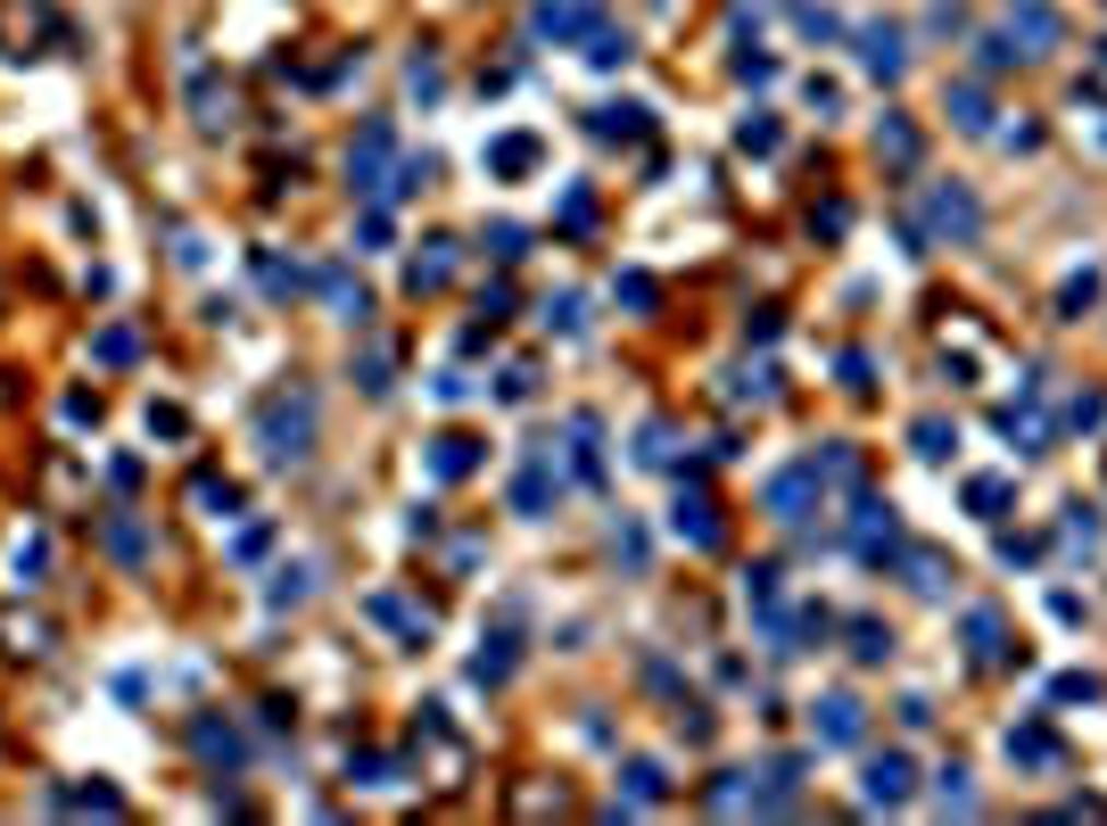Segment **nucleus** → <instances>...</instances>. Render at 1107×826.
I'll return each instance as SVG.
<instances>
[{"mask_svg": "<svg viewBox=\"0 0 1107 826\" xmlns=\"http://www.w3.org/2000/svg\"><path fill=\"white\" fill-rule=\"evenodd\" d=\"M257 438L273 463H298L306 447H315V397H273V405L257 413Z\"/></svg>", "mask_w": 1107, "mask_h": 826, "instance_id": "1", "label": "nucleus"}, {"mask_svg": "<svg viewBox=\"0 0 1107 826\" xmlns=\"http://www.w3.org/2000/svg\"><path fill=\"white\" fill-rule=\"evenodd\" d=\"M926 232H934V240H976V232H984V206H976V190H958V182H934V190H926Z\"/></svg>", "mask_w": 1107, "mask_h": 826, "instance_id": "2", "label": "nucleus"}, {"mask_svg": "<svg viewBox=\"0 0 1107 826\" xmlns=\"http://www.w3.org/2000/svg\"><path fill=\"white\" fill-rule=\"evenodd\" d=\"M860 67H868V75H884V83H902V75H909V42H902V25L868 17V25H860Z\"/></svg>", "mask_w": 1107, "mask_h": 826, "instance_id": "3", "label": "nucleus"}, {"mask_svg": "<svg viewBox=\"0 0 1107 826\" xmlns=\"http://www.w3.org/2000/svg\"><path fill=\"white\" fill-rule=\"evenodd\" d=\"M1058 34H1067V17H1058L1050 0H1009V42H1025V58L1058 50Z\"/></svg>", "mask_w": 1107, "mask_h": 826, "instance_id": "4", "label": "nucleus"}, {"mask_svg": "<svg viewBox=\"0 0 1107 826\" xmlns=\"http://www.w3.org/2000/svg\"><path fill=\"white\" fill-rule=\"evenodd\" d=\"M860 802H868V810H902V802H909V760H902V752H876V760H868Z\"/></svg>", "mask_w": 1107, "mask_h": 826, "instance_id": "5", "label": "nucleus"}, {"mask_svg": "<svg viewBox=\"0 0 1107 826\" xmlns=\"http://www.w3.org/2000/svg\"><path fill=\"white\" fill-rule=\"evenodd\" d=\"M389 150H397V132L373 116V125H364V141L348 150V182H356V190H373V199H380V166H389Z\"/></svg>", "mask_w": 1107, "mask_h": 826, "instance_id": "6", "label": "nucleus"}, {"mask_svg": "<svg viewBox=\"0 0 1107 826\" xmlns=\"http://www.w3.org/2000/svg\"><path fill=\"white\" fill-rule=\"evenodd\" d=\"M529 25H538L545 42H570V34H596L603 9H596V0H538V17H529Z\"/></svg>", "mask_w": 1107, "mask_h": 826, "instance_id": "7", "label": "nucleus"}, {"mask_svg": "<svg viewBox=\"0 0 1107 826\" xmlns=\"http://www.w3.org/2000/svg\"><path fill=\"white\" fill-rule=\"evenodd\" d=\"M810 505H819V463H793V471L769 480V512H777V521H802Z\"/></svg>", "mask_w": 1107, "mask_h": 826, "instance_id": "8", "label": "nucleus"}, {"mask_svg": "<svg viewBox=\"0 0 1107 826\" xmlns=\"http://www.w3.org/2000/svg\"><path fill=\"white\" fill-rule=\"evenodd\" d=\"M851 545H860V563H884V554L902 545V521H893V505H860V521H851Z\"/></svg>", "mask_w": 1107, "mask_h": 826, "instance_id": "9", "label": "nucleus"}, {"mask_svg": "<svg viewBox=\"0 0 1107 826\" xmlns=\"http://www.w3.org/2000/svg\"><path fill=\"white\" fill-rule=\"evenodd\" d=\"M967 645H976V661L984 670H1000V661H1016V645H1009V620L984 603V612H967Z\"/></svg>", "mask_w": 1107, "mask_h": 826, "instance_id": "10", "label": "nucleus"}, {"mask_svg": "<svg viewBox=\"0 0 1107 826\" xmlns=\"http://www.w3.org/2000/svg\"><path fill=\"white\" fill-rule=\"evenodd\" d=\"M810 735H819V744H860V703H851V695H826L819 711H810Z\"/></svg>", "mask_w": 1107, "mask_h": 826, "instance_id": "11", "label": "nucleus"}, {"mask_svg": "<svg viewBox=\"0 0 1107 826\" xmlns=\"http://www.w3.org/2000/svg\"><path fill=\"white\" fill-rule=\"evenodd\" d=\"M1009 760H1025V769H1058V760H1067V744H1058L1041 719H1025V728H1009Z\"/></svg>", "mask_w": 1107, "mask_h": 826, "instance_id": "12", "label": "nucleus"}, {"mask_svg": "<svg viewBox=\"0 0 1107 826\" xmlns=\"http://www.w3.org/2000/svg\"><path fill=\"white\" fill-rule=\"evenodd\" d=\"M405 282H413V298L422 290H447L455 282V240H422V257L405 264Z\"/></svg>", "mask_w": 1107, "mask_h": 826, "instance_id": "13", "label": "nucleus"}, {"mask_svg": "<svg viewBox=\"0 0 1107 826\" xmlns=\"http://www.w3.org/2000/svg\"><path fill=\"white\" fill-rule=\"evenodd\" d=\"M563 488V471H554V455H529V471H521V488H513V505L521 512H545V496Z\"/></svg>", "mask_w": 1107, "mask_h": 826, "instance_id": "14", "label": "nucleus"}, {"mask_svg": "<svg viewBox=\"0 0 1107 826\" xmlns=\"http://www.w3.org/2000/svg\"><path fill=\"white\" fill-rule=\"evenodd\" d=\"M678 538H686V545H719V512H711V496H678Z\"/></svg>", "mask_w": 1107, "mask_h": 826, "instance_id": "15", "label": "nucleus"}, {"mask_svg": "<svg viewBox=\"0 0 1107 826\" xmlns=\"http://www.w3.org/2000/svg\"><path fill=\"white\" fill-rule=\"evenodd\" d=\"M322 298H331V315H339V322H364V315H373V298H364V290L348 282L339 264H331V273H322Z\"/></svg>", "mask_w": 1107, "mask_h": 826, "instance_id": "16", "label": "nucleus"}, {"mask_svg": "<svg viewBox=\"0 0 1107 826\" xmlns=\"http://www.w3.org/2000/svg\"><path fill=\"white\" fill-rule=\"evenodd\" d=\"M951 125L958 132H992V99H984L976 83H951Z\"/></svg>", "mask_w": 1107, "mask_h": 826, "instance_id": "17", "label": "nucleus"}, {"mask_svg": "<svg viewBox=\"0 0 1107 826\" xmlns=\"http://www.w3.org/2000/svg\"><path fill=\"white\" fill-rule=\"evenodd\" d=\"M596 141H645V108L620 99V108H596Z\"/></svg>", "mask_w": 1107, "mask_h": 826, "instance_id": "18", "label": "nucleus"}, {"mask_svg": "<svg viewBox=\"0 0 1107 826\" xmlns=\"http://www.w3.org/2000/svg\"><path fill=\"white\" fill-rule=\"evenodd\" d=\"M876 150L893 157V166H918V125H902V116H884V125H876Z\"/></svg>", "mask_w": 1107, "mask_h": 826, "instance_id": "19", "label": "nucleus"}, {"mask_svg": "<svg viewBox=\"0 0 1107 826\" xmlns=\"http://www.w3.org/2000/svg\"><path fill=\"white\" fill-rule=\"evenodd\" d=\"M488 166L496 174H529V166H538V141H529V132H505V141L488 150Z\"/></svg>", "mask_w": 1107, "mask_h": 826, "instance_id": "20", "label": "nucleus"}, {"mask_svg": "<svg viewBox=\"0 0 1107 826\" xmlns=\"http://www.w3.org/2000/svg\"><path fill=\"white\" fill-rule=\"evenodd\" d=\"M471 463H480V455H471V438H455V430H447V438H438V447H431V471H438V480H463Z\"/></svg>", "mask_w": 1107, "mask_h": 826, "instance_id": "21", "label": "nucleus"}, {"mask_svg": "<svg viewBox=\"0 0 1107 826\" xmlns=\"http://www.w3.org/2000/svg\"><path fill=\"white\" fill-rule=\"evenodd\" d=\"M1009 480H967V512H984V521H1000V512H1009Z\"/></svg>", "mask_w": 1107, "mask_h": 826, "instance_id": "22", "label": "nucleus"}, {"mask_svg": "<svg viewBox=\"0 0 1107 826\" xmlns=\"http://www.w3.org/2000/svg\"><path fill=\"white\" fill-rule=\"evenodd\" d=\"M851 653H860V661H884V653H893V628H884V620H851Z\"/></svg>", "mask_w": 1107, "mask_h": 826, "instance_id": "23", "label": "nucleus"}, {"mask_svg": "<svg viewBox=\"0 0 1107 826\" xmlns=\"http://www.w3.org/2000/svg\"><path fill=\"white\" fill-rule=\"evenodd\" d=\"M190 99H199V125H232V92H215V75L190 83Z\"/></svg>", "mask_w": 1107, "mask_h": 826, "instance_id": "24", "label": "nucleus"}, {"mask_svg": "<svg viewBox=\"0 0 1107 826\" xmlns=\"http://www.w3.org/2000/svg\"><path fill=\"white\" fill-rule=\"evenodd\" d=\"M951 447H958V430L942 422V413H926V422H918V455H926V463H942Z\"/></svg>", "mask_w": 1107, "mask_h": 826, "instance_id": "25", "label": "nucleus"}, {"mask_svg": "<svg viewBox=\"0 0 1107 826\" xmlns=\"http://www.w3.org/2000/svg\"><path fill=\"white\" fill-rule=\"evenodd\" d=\"M199 752L232 769V760H240V735H232V728H215V719H199Z\"/></svg>", "mask_w": 1107, "mask_h": 826, "instance_id": "26", "label": "nucleus"}, {"mask_svg": "<svg viewBox=\"0 0 1107 826\" xmlns=\"http://www.w3.org/2000/svg\"><path fill=\"white\" fill-rule=\"evenodd\" d=\"M587 58H596V67H628V34L596 25V34H587Z\"/></svg>", "mask_w": 1107, "mask_h": 826, "instance_id": "27", "label": "nucleus"}, {"mask_svg": "<svg viewBox=\"0 0 1107 826\" xmlns=\"http://www.w3.org/2000/svg\"><path fill=\"white\" fill-rule=\"evenodd\" d=\"M942 579H951V570H942V554H909V587H918V595H942Z\"/></svg>", "mask_w": 1107, "mask_h": 826, "instance_id": "28", "label": "nucleus"}, {"mask_svg": "<svg viewBox=\"0 0 1107 826\" xmlns=\"http://www.w3.org/2000/svg\"><path fill=\"white\" fill-rule=\"evenodd\" d=\"M735 150L769 157V150H777V125H769V116H744V125H735Z\"/></svg>", "mask_w": 1107, "mask_h": 826, "instance_id": "29", "label": "nucleus"}, {"mask_svg": "<svg viewBox=\"0 0 1107 826\" xmlns=\"http://www.w3.org/2000/svg\"><path fill=\"white\" fill-rule=\"evenodd\" d=\"M1091 298H1099V273H1091V264H1083V273H1074V282L1058 290V315H1083Z\"/></svg>", "mask_w": 1107, "mask_h": 826, "instance_id": "30", "label": "nucleus"}, {"mask_svg": "<svg viewBox=\"0 0 1107 826\" xmlns=\"http://www.w3.org/2000/svg\"><path fill=\"white\" fill-rule=\"evenodd\" d=\"M628 793H637V802H661V793H670V777H661L653 760H628Z\"/></svg>", "mask_w": 1107, "mask_h": 826, "instance_id": "31", "label": "nucleus"}, {"mask_svg": "<svg viewBox=\"0 0 1107 826\" xmlns=\"http://www.w3.org/2000/svg\"><path fill=\"white\" fill-rule=\"evenodd\" d=\"M934 802H942V810H976V793H967V769H942Z\"/></svg>", "mask_w": 1107, "mask_h": 826, "instance_id": "32", "label": "nucleus"}, {"mask_svg": "<svg viewBox=\"0 0 1107 826\" xmlns=\"http://www.w3.org/2000/svg\"><path fill=\"white\" fill-rule=\"evenodd\" d=\"M976 58H984V67H992V75H1000V67H1016V58H1025V50H1016L1009 34H984V42H976Z\"/></svg>", "mask_w": 1107, "mask_h": 826, "instance_id": "33", "label": "nucleus"}, {"mask_svg": "<svg viewBox=\"0 0 1107 826\" xmlns=\"http://www.w3.org/2000/svg\"><path fill=\"white\" fill-rule=\"evenodd\" d=\"M1067 422H1074V430H1099V422H1107V397H1074Z\"/></svg>", "mask_w": 1107, "mask_h": 826, "instance_id": "34", "label": "nucleus"}, {"mask_svg": "<svg viewBox=\"0 0 1107 826\" xmlns=\"http://www.w3.org/2000/svg\"><path fill=\"white\" fill-rule=\"evenodd\" d=\"M587 224H596V199H587V190H570V199H563V232H587Z\"/></svg>", "mask_w": 1107, "mask_h": 826, "instance_id": "35", "label": "nucleus"}, {"mask_svg": "<svg viewBox=\"0 0 1107 826\" xmlns=\"http://www.w3.org/2000/svg\"><path fill=\"white\" fill-rule=\"evenodd\" d=\"M67 802H75V810H99V818H116V810H125L108 786H83V793H67Z\"/></svg>", "mask_w": 1107, "mask_h": 826, "instance_id": "36", "label": "nucleus"}, {"mask_svg": "<svg viewBox=\"0 0 1107 826\" xmlns=\"http://www.w3.org/2000/svg\"><path fill=\"white\" fill-rule=\"evenodd\" d=\"M488 248H496V257L513 264V257H521V248H529V232H521V224H496V232H488Z\"/></svg>", "mask_w": 1107, "mask_h": 826, "instance_id": "37", "label": "nucleus"}, {"mask_svg": "<svg viewBox=\"0 0 1107 826\" xmlns=\"http://www.w3.org/2000/svg\"><path fill=\"white\" fill-rule=\"evenodd\" d=\"M199 505H207V512H224V521H232V505H240V496H232L224 480H199Z\"/></svg>", "mask_w": 1107, "mask_h": 826, "instance_id": "38", "label": "nucleus"}, {"mask_svg": "<svg viewBox=\"0 0 1107 826\" xmlns=\"http://www.w3.org/2000/svg\"><path fill=\"white\" fill-rule=\"evenodd\" d=\"M471 677H513V653H505V637H496V653H480V661H471Z\"/></svg>", "mask_w": 1107, "mask_h": 826, "instance_id": "39", "label": "nucleus"}, {"mask_svg": "<svg viewBox=\"0 0 1107 826\" xmlns=\"http://www.w3.org/2000/svg\"><path fill=\"white\" fill-rule=\"evenodd\" d=\"M1067 545H1099V521H1091V512H1083V505H1074V512H1067Z\"/></svg>", "mask_w": 1107, "mask_h": 826, "instance_id": "40", "label": "nucleus"}, {"mask_svg": "<svg viewBox=\"0 0 1107 826\" xmlns=\"http://www.w3.org/2000/svg\"><path fill=\"white\" fill-rule=\"evenodd\" d=\"M620 298H628V306H653V273H620Z\"/></svg>", "mask_w": 1107, "mask_h": 826, "instance_id": "41", "label": "nucleus"}, {"mask_svg": "<svg viewBox=\"0 0 1107 826\" xmlns=\"http://www.w3.org/2000/svg\"><path fill=\"white\" fill-rule=\"evenodd\" d=\"M545 322H563V331H579L587 315H579V298H545Z\"/></svg>", "mask_w": 1107, "mask_h": 826, "instance_id": "42", "label": "nucleus"}]
</instances>
